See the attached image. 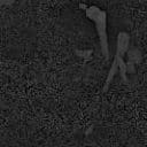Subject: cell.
Returning a JSON list of instances; mask_svg holds the SVG:
<instances>
[{"label":"cell","instance_id":"2","mask_svg":"<svg viewBox=\"0 0 147 147\" xmlns=\"http://www.w3.org/2000/svg\"><path fill=\"white\" fill-rule=\"evenodd\" d=\"M78 7L84 9L86 17L94 22L95 30L99 37L101 52L107 61H109V44H108V34H107V11L96 7V6H86L85 3H79Z\"/></svg>","mask_w":147,"mask_h":147},{"label":"cell","instance_id":"1","mask_svg":"<svg viewBox=\"0 0 147 147\" xmlns=\"http://www.w3.org/2000/svg\"><path fill=\"white\" fill-rule=\"evenodd\" d=\"M129 44H130V37L126 32L122 31L118 33L117 39H116V49H115V56L113 60V64L110 67V70L107 75L106 83L103 86V92H107L109 85L111 84L115 75L119 71L122 79L124 80L125 84H129V78H127V63L124 61V54L129 52Z\"/></svg>","mask_w":147,"mask_h":147},{"label":"cell","instance_id":"3","mask_svg":"<svg viewBox=\"0 0 147 147\" xmlns=\"http://www.w3.org/2000/svg\"><path fill=\"white\" fill-rule=\"evenodd\" d=\"M92 52L91 51H77V54L79 55V56H82V57H84V59H90L91 56L90 55H86V54H91Z\"/></svg>","mask_w":147,"mask_h":147}]
</instances>
